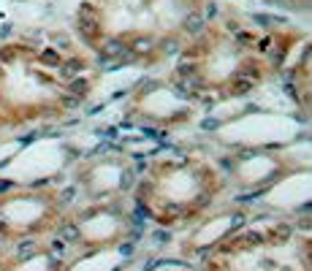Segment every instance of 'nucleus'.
Segmentation results:
<instances>
[{
    "instance_id": "1",
    "label": "nucleus",
    "mask_w": 312,
    "mask_h": 271,
    "mask_svg": "<svg viewBox=\"0 0 312 271\" xmlns=\"http://www.w3.org/2000/svg\"><path fill=\"white\" fill-rule=\"evenodd\" d=\"M228 182L204 154H166L139 168L130 192L136 215L168 230H190L223 201Z\"/></svg>"
},
{
    "instance_id": "2",
    "label": "nucleus",
    "mask_w": 312,
    "mask_h": 271,
    "mask_svg": "<svg viewBox=\"0 0 312 271\" xmlns=\"http://www.w3.org/2000/svg\"><path fill=\"white\" fill-rule=\"evenodd\" d=\"M269 73L261 41L252 33L220 27L185 52L171 82L198 106L206 101H228L255 90Z\"/></svg>"
},
{
    "instance_id": "3",
    "label": "nucleus",
    "mask_w": 312,
    "mask_h": 271,
    "mask_svg": "<svg viewBox=\"0 0 312 271\" xmlns=\"http://www.w3.org/2000/svg\"><path fill=\"white\" fill-rule=\"evenodd\" d=\"M196 271H312V228L290 220L244 222L206 249Z\"/></svg>"
},
{
    "instance_id": "4",
    "label": "nucleus",
    "mask_w": 312,
    "mask_h": 271,
    "mask_svg": "<svg viewBox=\"0 0 312 271\" xmlns=\"http://www.w3.org/2000/svg\"><path fill=\"white\" fill-rule=\"evenodd\" d=\"M139 215L130 198L122 201H90L76 215L63 217L57 234L63 244L79 253H109L122 249L136 234Z\"/></svg>"
},
{
    "instance_id": "5",
    "label": "nucleus",
    "mask_w": 312,
    "mask_h": 271,
    "mask_svg": "<svg viewBox=\"0 0 312 271\" xmlns=\"http://www.w3.org/2000/svg\"><path fill=\"white\" fill-rule=\"evenodd\" d=\"M217 166L223 168L228 190L244 192V196H263L301 173L307 163L293 147L266 144V147H239L225 154Z\"/></svg>"
},
{
    "instance_id": "6",
    "label": "nucleus",
    "mask_w": 312,
    "mask_h": 271,
    "mask_svg": "<svg viewBox=\"0 0 312 271\" xmlns=\"http://www.w3.org/2000/svg\"><path fill=\"white\" fill-rule=\"evenodd\" d=\"M139 179V163L128 152L103 149L76 168V190L87 201H122L130 198Z\"/></svg>"
},
{
    "instance_id": "7",
    "label": "nucleus",
    "mask_w": 312,
    "mask_h": 271,
    "mask_svg": "<svg viewBox=\"0 0 312 271\" xmlns=\"http://www.w3.org/2000/svg\"><path fill=\"white\" fill-rule=\"evenodd\" d=\"M196 111L198 103L187 98L174 82H155V87L136 92L128 117L152 130H177L182 125H190Z\"/></svg>"
},
{
    "instance_id": "8",
    "label": "nucleus",
    "mask_w": 312,
    "mask_h": 271,
    "mask_svg": "<svg viewBox=\"0 0 312 271\" xmlns=\"http://www.w3.org/2000/svg\"><path fill=\"white\" fill-rule=\"evenodd\" d=\"M290 95L304 117L312 120V49L293 65L290 71Z\"/></svg>"
},
{
    "instance_id": "9",
    "label": "nucleus",
    "mask_w": 312,
    "mask_h": 271,
    "mask_svg": "<svg viewBox=\"0 0 312 271\" xmlns=\"http://www.w3.org/2000/svg\"><path fill=\"white\" fill-rule=\"evenodd\" d=\"M160 271H185V268H160Z\"/></svg>"
}]
</instances>
